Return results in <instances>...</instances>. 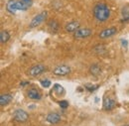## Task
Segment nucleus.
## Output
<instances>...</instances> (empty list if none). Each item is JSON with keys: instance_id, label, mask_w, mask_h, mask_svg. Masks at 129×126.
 Returning a JSON list of instances; mask_svg holds the SVG:
<instances>
[{"instance_id": "nucleus-8", "label": "nucleus", "mask_w": 129, "mask_h": 126, "mask_svg": "<svg viewBox=\"0 0 129 126\" xmlns=\"http://www.w3.org/2000/svg\"><path fill=\"white\" fill-rule=\"evenodd\" d=\"M6 9L11 14H15L17 11H18V8H17V0H9L7 2V4H6Z\"/></svg>"}, {"instance_id": "nucleus-14", "label": "nucleus", "mask_w": 129, "mask_h": 126, "mask_svg": "<svg viewBox=\"0 0 129 126\" xmlns=\"http://www.w3.org/2000/svg\"><path fill=\"white\" fill-rule=\"evenodd\" d=\"M122 22H129V6H125L122 9Z\"/></svg>"}, {"instance_id": "nucleus-21", "label": "nucleus", "mask_w": 129, "mask_h": 126, "mask_svg": "<svg viewBox=\"0 0 129 126\" xmlns=\"http://www.w3.org/2000/svg\"><path fill=\"white\" fill-rule=\"evenodd\" d=\"M59 104H60V106H61L62 108H67V107L69 106V102H68V101H66V100H62V101H60V102H59Z\"/></svg>"}, {"instance_id": "nucleus-4", "label": "nucleus", "mask_w": 129, "mask_h": 126, "mask_svg": "<svg viewBox=\"0 0 129 126\" xmlns=\"http://www.w3.org/2000/svg\"><path fill=\"white\" fill-rule=\"evenodd\" d=\"M45 71H46V67L44 65H37L29 70V75L32 77H37V76L42 75Z\"/></svg>"}, {"instance_id": "nucleus-17", "label": "nucleus", "mask_w": 129, "mask_h": 126, "mask_svg": "<svg viewBox=\"0 0 129 126\" xmlns=\"http://www.w3.org/2000/svg\"><path fill=\"white\" fill-rule=\"evenodd\" d=\"M49 27H50V30H51L52 33H56L59 29V24L57 22H55V21H52V22H50Z\"/></svg>"}, {"instance_id": "nucleus-6", "label": "nucleus", "mask_w": 129, "mask_h": 126, "mask_svg": "<svg viewBox=\"0 0 129 126\" xmlns=\"http://www.w3.org/2000/svg\"><path fill=\"white\" fill-rule=\"evenodd\" d=\"M91 30L88 28H82L79 29L78 31L75 32V38L76 39H83V38H87L88 36H90Z\"/></svg>"}, {"instance_id": "nucleus-24", "label": "nucleus", "mask_w": 129, "mask_h": 126, "mask_svg": "<svg viewBox=\"0 0 129 126\" xmlns=\"http://www.w3.org/2000/svg\"><path fill=\"white\" fill-rule=\"evenodd\" d=\"M27 84H29V81H24V82L21 83V86H24V85H27Z\"/></svg>"}, {"instance_id": "nucleus-15", "label": "nucleus", "mask_w": 129, "mask_h": 126, "mask_svg": "<svg viewBox=\"0 0 129 126\" xmlns=\"http://www.w3.org/2000/svg\"><path fill=\"white\" fill-rule=\"evenodd\" d=\"M10 39V35L7 31H2L0 33V40H1V43H5L7 42L8 40Z\"/></svg>"}, {"instance_id": "nucleus-20", "label": "nucleus", "mask_w": 129, "mask_h": 126, "mask_svg": "<svg viewBox=\"0 0 129 126\" xmlns=\"http://www.w3.org/2000/svg\"><path fill=\"white\" fill-rule=\"evenodd\" d=\"M41 84L43 87H49L51 85V81L49 79H45V80H41Z\"/></svg>"}, {"instance_id": "nucleus-19", "label": "nucleus", "mask_w": 129, "mask_h": 126, "mask_svg": "<svg viewBox=\"0 0 129 126\" xmlns=\"http://www.w3.org/2000/svg\"><path fill=\"white\" fill-rule=\"evenodd\" d=\"M54 90L56 91L57 94H62V93H64V92L63 86L60 85V84H55V85H54Z\"/></svg>"}, {"instance_id": "nucleus-3", "label": "nucleus", "mask_w": 129, "mask_h": 126, "mask_svg": "<svg viewBox=\"0 0 129 126\" xmlns=\"http://www.w3.org/2000/svg\"><path fill=\"white\" fill-rule=\"evenodd\" d=\"M14 119L16 121H19V122H25L28 120L29 118V115L26 111H24L23 109H17L15 112H14V115H13Z\"/></svg>"}, {"instance_id": "nucleus-10", "label": "nucleus", "mask_w": 129, "mask_h": 126, "mask_svg": "<svg viewBox=\"0 0 129 126\" xmlns=\"http://www.w3.org/2000/svg\"><path fill=\"white\" fill-rule=\"evenodd\" d=\"M66 31L67 32H76L80 29V23L79 22H70L66 25Z\"/></svg>"}, {"instance_id": "nucleus-5", "label": "nucleus", "mask_w": 129, "mask_h": 126, "mask_svg": "<svg viewBox=\"0 0 129 126\" xmlns=\"http://www.w3.org/2000/svg\"><path fill=\"white\" fill-rule=\"evenodd\" d=\"M70 72H71V68L70 67H68V66H59V67H57L54 71H53V73H54V75H56V76H66V75H68V74H70Z\"/></svg>"}, {"instance_id": "nucleus-18", "label": "nucleus", "mask_w": 129, "mask_h": 126, "mask_svg": "<svg viewBox=\"0 0 129 126\" xmlns=\"http://www.w3.org/2000/svg\"><path fill=\"white\" fill-rule=\"evenodd\" d=\"M94 52L98 54V55H102V54H104L105 53V48L103 45H99V46H96V47L94 48Z\"/></svg>"}, {"instance_id": "nucleus-12", "label": "nucleus", "mask_w": 129, "mask_h": 126, "mask_svg": "<svg viewBox=\"0 0 129 126\" xmlns=\"http://www.w3.org/2000/svg\"><path fill=\"white\" fill-rule=\"evenodd\" d=\"M28 97L31 98V99H34V100H37V99L41 98V93L36 88H32L28 91Z\"/></svg>"}, {"instance_id": "nucleus-16", "label": "nucleus", "mask_w": 129, "mask_h": 126, "mask_svg": "<svg viewBox=\"0 0 129 126\" xmlns=\"http://www.w3.org/2000/svg\"><path fill=\"white\" fill-rule=\"evenodd\" d=\"M89 71H90V73H91L93 76H97V75H99V74H100V72H101L100 68H99L97 65H93V66H91Z\"/></svg>"}, {"instance_id": "nucleus-2", "label": "nucleus", "mask_w": 129, "mask_h": 126, "mask_svg": "<svg viewBox=\"0 0 129 126\" xmlns=\"http://www.w3.org/2000/svg\"><path fill=\"white\" fill-rule=\"evenodd\" d=\"M47 14L48 13L46 11H44V12H41L40 14H38L37 16H35L32 19L31 23H30V28H35V27L39 26L40 24H42L45 21V19L47 17Z\"/></svg>"}, {"instance_id": "nucleus-9", "label": "nucleus", "mask_w": 129, "mask_h": 126, "mask_svg": "<svg viewBox=\"0 0 129 126\" xmlns=\"http://www.w3.org/2000/svg\"><path fill=\"white\" fill-rule=\"evenodd\" d=\"M47 121L49 123H52V124H55V123H58L59 121H61V116L58 114V113H50L47 115Z\"/></svg>"}, {"instance_id": "nucleus-23", "label": "nucleus", "mask_w": 129, "mask_h": 126, "mask_svg": "<svg viewBox=\"0 0 129 126\" xmlns=\"http://www.w3.org/2000/svg\"><path fill=\"white\" fill-rule=\"evenodd\" d=\"M97 87H98V85H92V86L86 85V89H88V90H94V89H96Z\"/></svg>"}, {"instance_id": "nucleus-13", "label": "nucleus", "mask_w": 129, "mask_h": 126, "mask_svg": "<svg viewBox=\"0 0 129 126\" xmlns=\"http://www.w3.org/2000/svg\"><path fill=\"white\" fill-rule=\"evenodd\" d=\"M12 100V95L11 94H2L0 96V104L1 105H5L8 104L9 102H11Z\"/></svg>"}, {"instance_id": "nucleus-1", "label": "nucleus", "mask_w": 129, "mask_h": 126, "mask_svg": "<svg viewBox=\"0 0 129 126\" xmlns=\"http://www.w3.org/2000/svg\"><path fill=\"white\" fill-rule=\"evenodd\" d=\"M93 15L98 21H106L110 16L109 7L104 3H98L93 8Z\"/></svg>"}, {"instance_id": "nucleus-22", "label": "nucleus", "mask_w": 129, "mask_h": 126, "mask_svg": "<svg viewBox=\"0 0 129 126\" xmlns=\"http://www.w3.org/2000/svg\"><path fill=\"white\" fill-rule=\"evenodd\" d=\"M121 45H122V47H124L125 49H127V47H128V42H127V40H125V39H121Z\"/></svg>"}, {"instance_id": "nucleus-11", "label": "nucleus", "mask_w": 129, "mask_h": 126, "mask_svg": "<svg viewBox=\"0 0 129 126\" xmlns=\"http://www.w3.org/2000/svg\"><path fill=\"white\" fill-rule=\"evenodd\" d=\"M115 105H116V102L112 98H106L103 102V107L105 110H111L115 107Z\"/></svg>"}, {"instance_id": "nucleus-7", "label": "nucleus", "mask_w": 129, "mask_h": 126, "mask_svg": "<svg viewBox=\"0 0 129 126\" xmlns=\"http://www.w3.org/2000/svg\"><path fill=\"white\" fill-rule=\"evenodd\" d=\"M116 32H117V29H116L115 27L107 28V29H104L103 31L100 32L99 37H100L101 39H106V38H108V37H111V36H113L114 34H116Z\"/></svg>"}]
</instances>
